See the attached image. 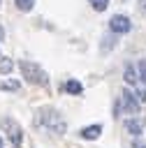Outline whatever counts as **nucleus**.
I'll return each instance as SVG.
<instances>
[{
  "mask_svg": "<svg viewBox=\"0 0 146 148\" xmlns=\"http://www.w3.org/2000/svg\"><path fill=\"white\" fill-rule=\"evenodd\" d=\"M37 125L49 130V132H53V134H65V130H67V120L56 109H42L37 113Z\"/></svg>",
  "mask_w": 146,
  "mask_h": 148,
  "instance_id": "f257e3e1",
  "label": "nucleus"
},
{
  "mask_svg": "<svg viewBox=\"0 0 146 148\" xmlns=\"http://www.w3.org/2000/svg\"><path fill=\"white\" fill-rule=\"evenodd\" d=\"M5 39V30H2V25H0V42Z\"/></svg>",
  "mask_w": 146,
  "mask_h": 148,
  "instance_id": "a211bd4d",
  "label": "nucleus"
},
{
  "mask_svg": "<svg viewBox=\"0 0 146 148\" xmlns=\"http://www.w3.org/2000/svg\"><path fill=\"white\" fill-rule=\"evenodd\" d=\"M21 83L19 81H0V90H19Z\"/></svg>",
  "mask_w": 146,
  "mask_h": 148,
  "instance_id": "4468645a",
  "label": "nucleus"
},
{
  "mask_svg": "<svg viewBox=\"0 0 146 148\" xmlns=\"http://www.w3.org/2000/svg\"><path fill=\"white\" fill-rule=\"evenodd\" d=\"M19 67H21V74H23V79L30 83V86H46L49 83V74L37 65V62H30V60H21L19 62Z\"/></svg>",
  "mask_w": 146,
  "mask_h": 148,
  "instance_id": "f03ea898",
  "label": "nucleus"
},
{
  "mask_svg": "<svg viewBox=\"0 0 146 148\" xmlns=\"http://www.w3.org/2000/svg\"><path fill=\"white\" fill-rule=\"evenodd\" d=\"M121 106H123V113H130V116H137L141 111V104L137 102L134 92H130V90L121 92Z\"/></svg>",
  "mask_w": 146,
  "mask_h": 148,
  "instance_id": "39448f33",
  "label": "nucleus"
},
{
  "mask_svg": "<svg viewBox=\"0 0 146 148\" xmlns=\"http://www.w3.org/2000/svg\"><path fill=\"white\" fill-rule=\"evenodd\" d=\"M2 127H5V132H7V139L12 141V146H14V148H19V146H21V139H23V132H21L19 123H16L14 118L5 116V118H2Z\"/></svg>",
  "mask_w": 146,
  "mask_h": 148,
  "instance_id": "7ed1b4c3",
  "label": "nucleus"
},
{
  "mask_svg": "<svg viewBox=\"0 0 146 148\" xmlns=\"http://www.w3.org/2000/svg\"><path fill=\"white\" fill-rule=\"evenodd\" d=\"M81 139H88V141H95V139H100V134H102V125H86V127H81Z\"/></svg>",
  "mask_w": 146,
  "mask_h": 148,
  "instance_id": "0eeeda50",
  "label": "nucleus"
},
{
  "mask_svg": "<svg viewBox=\"0 0 146 148\" xmlns=\"http://www.w3.org/2000/svg\"><path fill=\"white\" fill-rule=\"evenodd\" d=\"M134 67H137V76H139V81H141V83L146 86V60L141 58V60H139V62H137Z\"/></svg>",
  "mask_w": 146,
  "mask_h": 148,
  "instance_id": "9b49d317",
  "label": "nucleus"
},
{
  "mask_svg": "<svg viewBox=\"0 0 146 148\" xmlns=\"http://www.w3.org/2000/svg\"><path fill=\"white\" fill-rule=\"evenodd\" d=\"M109 30H111L114 35H125V32L132 30V21H130L127 16H123V14H114V16L109 18Z\"/></svg>",
  "mask_w": 146,
  "mask_h": 148,
  "instance_id": "20e7f679",
  "label": "nucleus"
},
{
  "mask_svg": "<svg viewBox=\"0 0 146 148\" xmlns=\"http://www.w3.org/2000/svg\"><path fill=\"white\" fill-rule=\"evenodd\" d=\"M139 9H141V12L146 14V0H141V5H139Z\"/></svg>",
  "mask_w": 146,
  "mask_h": 148,
  "instance_id": "f3484780",
  "label": "nucleus"
},
{
  "mask_svg": "<svg viewBox=\"0 0 146 148\" xmlns=\"http://www.w3.org/2000/svg\"><path fill=\"white\" fill-rule=\"evenodd\" d=\"M123 127H125V130H127V134H130V136H134V139L144 132V123H141V118H137V116L125 118V120H123Z\"/></svg>",
  "mask_w": 146,
  "mask_h": 148,
  "instance_id": "423d86ee",
  "label": "nucleus"
},
{
  "mask_svg": "<svg viewBox=\"0 0 146 148\" xmlns=\"http://www.w3.org/2000/svg\"><path fill=\"white\" fill-rule=\"evenodd\" d=\"M0 148H2V139H0Z\"/></svg>",
  "mask_w": 146,
  "mask_h": 148,
  "instance_id": "6ab92c4d",
  "label": "nucleus"
},
{
  "mask_svg": "<svg viewBox=\"0 0 146 148\" xmlns=\"http://www.w3.org/2000/svg\"><path fill=\"white\" fill-rule=\"evenodd\" d=\"M123 79H125V83H130V86H137V83H139V76H137V67H134V65H125Z\"/></svg>",
  "mask_w": 146,
  "mask_h": 148,
  "instance_id": "6e6552de",
  "label": "nucleus"
},
{
  "mask_svg": "<svg viewBox=\"0 0 146 148\" xmlns=\"http://www.w3.org/2000/svg\"><path fill=\"white\" fill-rule=\"evenodd\" d=\"M123 2H127V0H123Z\"/></svg>",
  "mask_w": 146,
  "mask_h": 148,
  "instance_id": "aec40b11",
  "label": "nucleus"
},
{
  "mask_svg": "<svg viewBox=\"0 0 146 148\" xmlns=\"http://www.w3.org/2000/svg\"><path fill=\"white\" fill-rule=\"evenodd\" d=\"M134 97H137V102H139V104H144V102H146V90H144V88H139V92H137Z\"/></svg>",
  "mask_w": 146,
  "mask_h": 148,
  "instance_id": "2eb2a0df",
  "label": "nucleus"
},
{
  "mask_svg": "<svg viewBox=\"0 0 146 148\" xmlns=\"http://www.w3.org/2000/svg\"><path fill=\"white\" fill-rule=\"evenodd\" d=\"M12 69H14V60L0 56V74H12Z\"/></svg>",
  "mask_w": 146,
  "mask_h": 148,
  "instance_id": "9d476101",
  "label": "nucleus"
},
{
  "mask_svg": "<svg viewBox=\"0 0 146 148\" xmlns=\"http://www.w3.org/2000/svg\"><path fill=\"white\" fill-rule=\"evenodd\" d=\"M16 2V7L21 9V12H30L32 7H35V0H14Z\"/></svg>",
  "mask_w": 146,
  "mask_h": 148,
  "instance_id": "ddd939ff",
  "label": "nucleus"
},
{
  "mask_svg": "<svg viewBox=\"0 0 146 148\" xmlns=\"http://www.w3.org/2000/svg\"><path fill=\"white\" fill-rule=\"evenodd\" d=\"M65 90H67L70 95H81V92H83V86H81L76 79H70V81H65Z\"/></svg>",
  "mask_w": 146,
  "mask_h": 148,
  "instance_id": "1a4fd4ad",
  "label": "nucleus"
},
{
  "mask_svg": "<svg viewBox=\"0 0 146 148\" xmlns=\"http://www.w3.org/2000/svg\"><path fill=\"white\" fill-rule=\"evenodd\" d=\"M132 148H146V143L139 141V139H134V141H132Z\"/></svg>",
  "mask_w": 146,
  "mask_h": 148,
  "instance_id": "dca6fc26",
  "label": "nucleus"
},
{
  "mask_svg": "<svg viewBox=\"0 0 146 148\" xmlns=\"http://www.w3.org/2000/svg\"><path fill=\"white\" fill-rule=\"evenodd\" d=\"M90 2V7L95 9V12H104L107 7H109V0H88Z\"/></svg>",
  "mask_w": 146,
  "mask_h": 148,
  "instance_id": "f8f14e48",
  "label": "nucleus"
}]
</instances>
